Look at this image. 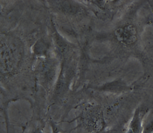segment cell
I'll return each instance as SVG.
<instances>
[{"label": "cell", "mask_w": 153, "mask_h": 133, "mask_svg": "<svg viewBox=\"0 0 153 133\" xmlns=\"http://www.w3.org/2000/svg\"><path fill=\"white\" fill-rule=\"evenodd\" d=\"M153 132V118H151L143 125V133H152Z\"/></svg>", "instance_id": "obj_2"}, {"label": "cell", "mask_w": 153, "mask_h": 133, "mask_svg": "<svg viewBox=\"0 0 153 133\" xmlns=\"http://www.w3.org/2000/svg\"></svg>", "instance_id": "obj_6"}, {"label": "cell", "mask_w": 153, "mask_h": 133, "mask_svg": "<svg viewBox=\"0 0 153 133\" xmlns=\"http://www.w3.org/2000/svg\"><path fill=\"white\" fill-rule=\"evenodd\" d=\"M32 133H42V132H41V130H35L34 132H33Z\"/></svg>", "instance_id": "obj_4"}, {"label": "cell", "mask_w": 153, "mask_h": 133, "mask_svg": "<svg viewBox=\"0 0 153 133\" xmlns=\"http://www.w3.org/2000/svg\"><path fill=\"white\" fill-rule=\"evenodd\" d=\"M127 133H133L132 130L130 129L129 130H128V132Z\"/></svg>", "instance_id": "obj_5"}, {"label": "cell", "mask_w": 153, "mask_h": 133, "mask_svg": "<svg viewBox=\"0 0 153 133\" xmlns=\"http://www.w3.org/2000/svg\"><path fill=\"white\" fill-rule=\"evenodd\" d=\"M131 129L133 133H143V125L141 123L140 118L138 112L135 113L131 123Z\"/></svg>", "instance_id": "obj_1"}, {"label": "cell", "mask_w": 153, "mask_h": 133, "mask_svg": "<svg viewBox=\"0 0 153 133\" xmlns=\"http://www.w3.org/2000/svg\"><path fill=\"white\" fill-rule=\"evenodd\" d=\"M52 133H59V131H58V129L56 127L53 126V128H52Z\"/></svg>", "instance_id": "obj_3"}]
</instances>
